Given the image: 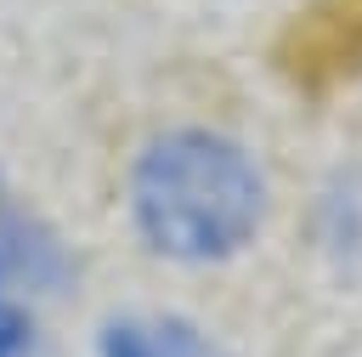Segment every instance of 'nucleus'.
<instances>
[{
	"mask_svg": "<svg viewBox=\"0 0 362 357\" xmlns=\"http://www.w3.org/2000/svg\"><path fill=\"white\" fill-rule=\"evenodd\" d=\"M266 210L255 159L221 130H164L130 170L136 232L170 261L238 255Z\"/></svg>",
	"mask_w": 362,
	"mask_h": 357,
	"instance_id": "obj_1",
	"label": "nucleus"
},
{
	"mask_svg": "<svg viewBox=\"0 0 362 357\" xmlns=\"http://www.w3.org/2000/svg\"><path fill=\"white\" fill-rule=\"evenodd\" d=\"M311 244L339 278L362 283V164H345L322 181L311 204Z\"/></svg>",
	"mask_w": 362,
	"mask_h": 357,
	"instance_id": "obj_2",
	"label": "nucleus"
},
{
	"mask_svg": "<svg viewBox=\"0 0 362 357\" xmlns=\"http://www.w3.org/2000/svg\"><path fill=\"white\" fill-rule=\"evenodd\" d=\"M68 255L51 238V227L28 221V215H0V295L17 300L28 289H51L62 278Z\"/></svg>",
	"mask_w": 362,
	"mask_h": 357,
	"instance_id": "obj_3",
	"label": "nucleus"
},
{
	"mask_svg": "<svg viewBox=\"0 0 362 357\" xmlns=\"http://www.w3.org/2000/svg\"><path fill=\"white\" fill-rule=\"evenodd\" d=\"M102 357H215V346L181 317H113L96 340Z\"/></svg>",
	"mask_w": 362,
	"mask_h": 357,
	"instance_id": "obj_4",
	"label": "nucleus"
},
{
	"mask_svg": "<svg viewBox=\"0 0 362 357\" xmlns=\"http://www.w3.org/2000/svg\"><path fill=\"white\" fill-rule=\"evenodd\" d=\"M34 351V317L0 295V357H28Z\"/></svg>",
	"mask_w": 362,
	"mask_h": 357,
	"instance_id": "obj_5",
	"label": "nucleus"
}]
</instances>
